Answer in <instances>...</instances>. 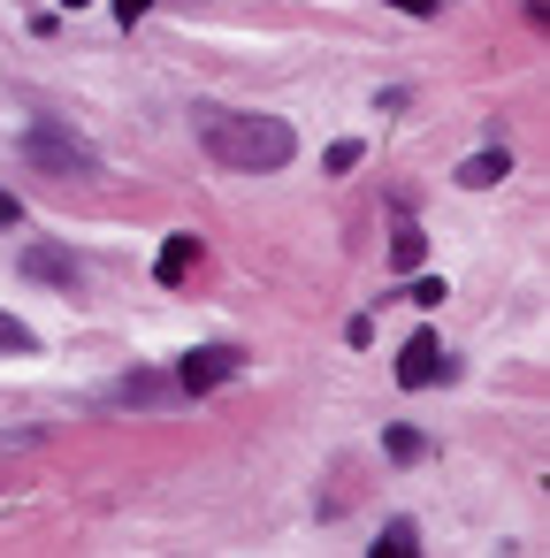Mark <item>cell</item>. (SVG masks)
<instances>
[{
	"instance_id": "obj_10",
	"label": "cell",
	"mask_w": 550,
	"mask_h": 558,
	"mask_svg": "<svg viewBox=\"0 0 550 558\" xmlns=\"http://www.w3.org/2000/svg\"><path fill=\"white\" fill-rule=\"evenodd\" d=\"M390 260H398V268H420V230H413L405 215H398V238H390Z\"/></svg>"
},
{
	"instance_id": "obj_7",
	"label": "cell",
	"mask_w": 550,
	"mask_h": 558,
	"mask_svg": "<svg viewBox=\"0 0 550 558\" xmlns=\"http://www.w3.org/2000/svg\"><path fill=\"white\" fill-rule=\"evenodd\" d=\"M24 276H32V283H77V260H70V253L32 245V253H24Z\"/></svg>"
},
{
	"instance_id": "obj_4",
	"label": "cell",
	"mask_w": 550,
	"mask_h": 558,
	"mask_svg": "<svg viewBox=\"0 0 550 558\" xmlns=\"http://www.w3.org/2000/svg\"><path fill=\"white\" fill-rule=\"evenodd\" d=\"M108 405H123V413H146V405H184V383H176V367H138V375H123V383L108 390Z\"/></svg>"
},
{
	"instance_id": "obj_14",
	"label": "cell",
	"mask_w": 550,
	"mask_h": 558,
	"mask_svg": "<svg viewBox=\"0 0 550 558\" xmlns=\"http://www.w3.org/2000/svg\"><path fill=\"white\" fill-rule=\"evenodd\" d=\"M413 306H443V276H420L413 283Z\"/></svg>"
},
{
	"instance_id": "obj_16",
	"label": "cell",
	"mask_w": 550,
	"mask_h": 558,
	"mask_svg": "<svg viewBox=\"0 0 550 558\" xmlns=\"http://www.w3.org/2000/svg\"><path fill=\"white\" fill-rule=\"evenodd\" d=\"M146 9H154V0H115V24H138Z\"/></svg>"
},
{
	"instance_id": "obj_9",
	"label": "cell",
	"mask_w": 550,
	"mask_h": 558,
	"mask_svg": "<svg viewBox=\"0 0 550 558\" xmlns=\"http://www.w3.org/2000/svg\"><path fill=\"white\" fill-rule=\"evenodd\" d=\"M413 543H420V527H413V520H390V527L375 535V558H405Z\"/></svg>"
},
{
	"instance_id": "obj_1",
	"label": "cell",
	"mask_w": 550,
	"mask_h": 558,
	"mask_svg": "<svg viewBox=\"0 0 550 558\" xmlns=\"http://www.w3.org/2000/svg\"><path fill=\"white\" fill-rule=\"evenodd\" d=\"M207 154L222 169H245V177H276L298 161V131L283 116H207Z\"/></svg>"
},
{
	"instance_id": "obj_15",
	"label": "cell",
	"mask_w": 550,
	"mask_h": 558,
	"mask_svg": "<svg viewBox=\"0 0 550 558\" xmlns=\"http://www.w3.org/2000/svg\"><path fill=\"white\" fill-rule=\"evenodd\" d=\"M390 9H398V16H436L443 0H390Z\"/></svg>"
},
{
	"instance_id": "obj_5",
	"label": "cell",
	"mask_w": 550,
	"mask_h": 558,
	"mask_svg": "<svg viewBox=\"0 0 550 558\" xmlns=\"http://www.w3.org/2000/svg\"><path fill=\"white\" fill-rule=\"evenodd\" d=\"M192 268H199V238H192V230H176V238L154 253V283H169V291H176Z\"/></svg>"
},
{
	"instance_id": "obj_17",
	"label": "cell",
	"mask_w": 550,
	"mask_h": 558,
	"mask_svg": "<svg viewBox=\"0 0 550 558\" xmlns=\"http://www.w3.org/2000/svg\"><path fill=\"white\" fill-rule=\"evenodd\" d=\"M9 222H24V207H16L9 192H0V230H9Z\"/></svg>"
},
{
	"instance_id": "obj_6",
	"label": "cell",
	"mask_w": 550,
	"mask_h": 558,
	"mask_svg": "<svg viewBox=\"0 0 550 558\" xmlns=\"http://www.w3.org/2000/svg\"><path fill=\"white\" fill-rule=\"evenodd\" d=\"M436 375H443V352H436V337L420 329V337L398 352V383H405V390H420V383H436Z\"/></svg>"
},
{
	"instance_id": "obj_12",
	"label": "cell",
	"mask_w": 550,
	"mask_h": 558,
	"mask_svg": "<svg viewBox=\"0 0 550 558\" xmlns=\"http://www.w3.org/2000/svg\"><path fill=\"white\" fill-rule=\"evenodd\" d=\"M382 451H390V466H413V459H420V436H413V428H390Z\"/></svg>"
},
{
	"instance_id": "obj_11",
	"label": "cell",
	"mask_w": 550,
	"mask_h": 558,
	"mask_svg": "<svg viewBox=\"0 0 550 558\" xmlns=\"http://www.w3.org/2000/svg\"><path fill=\"white\" fill-rule=\"evenodd\" d=\"M321 169H329V177H352V169H359V138H337V146L321 154Z\"/></svg>"
},
{
	"instance_id": "obj_8",
	"label": "cell",
	"mask_w": 550,
	"mask_h": 558,
	"mask_svg": "<svg viewBox=\"0 0 550 558\" xmlns=\"http://www.w3.org/2000/svg\"><path fill=\"white\" fill-rule=\"evenodd\" d=\"M504 169H512V154H504V146H489V154H474V161H459V184H466V192H481V184H497Z\"/></svg>"
},
{
	"instance_id": "obj_3",
	"label": "cell",
	"mask_w": 550,
	"mask_h": 558,
	"mask_svg": "<svg viewBox=\"0 0 550 558\" xmlns=\"http://www.w3.org/2000/svg\"><path fill=\"white\" fill-rule=\"evenodd\" d=\"M237 375H245V352H237V344H199V352L176 360L184 398H207V390H222V383H237Z\"/></svg>"
},
{
	"instance_id": "obj_2",
	"label": "cell",
	"mask_w": 550,
	"mask_h": 558,
	"mask_svg": "<svg viewBox=\"0 0 550 558\" xmlns=\"http://www.w3.org/2000/svg\"><path fill=\"white\" fill-rule=\"evenodd\" d=\"M24 161H32V169H54V177H77V184L100 177V154L77 146L62 123H32V131H24Z\"/></svg>"
},
{
	"instance_id": "obj_13",
	"label": "cell",
	"mask_w": 550,
	"mask_h": 558,
	"mask_svg": "<svg viewBox=\"0 0 550 558\" xmlns=\"http://www.w3.org/2000/svg\"><path fill=\"white\" fill-rule=\"evenodd\" d=\"M0 352H39V337H32L16 314H0Z\"/></svg>"
},
{
	"instance_id": "obj_18",
	"label": "cell",
	"mask_w": 550,
	"mask_h": 558,
	"mask_svg": "<svg viewBox=\"0 0 550 558\" xmlns=\"http://www.w3.org/2000/svg\"><path fill=\"white\" fill-rule=\"evenodd\" d=\"M62 9H93V0H62Z\"/></svg>"
}]
</instances>
